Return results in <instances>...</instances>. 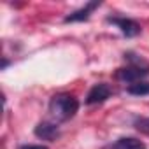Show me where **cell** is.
Here are the masks:
<instances>
[{
  "label": "cell",
  "mask_w": 149,
  "mask_h": 149,
  "mask_svg": "<svg viewBox=\"0 0 149 149\" xmlns=\"http://www.w3.org/2000/svg\"><path fill=\"white\" fill-rule=\"evenodd\" d=\"M79 111V100L70 93H58L49 100V112L54 121H68Z\"/></svg>",
  "instance_id": "1"
},
{
  "label": "cell",
  "mask_w": 149,
  "mask_h": 149,
  "mask_svg": "<svg viewBox=\"0 0 149 149\" xmlns=\"http://www.w3.org/2000/svg\"><path fill=\"white\" fill-rule=\"evenodd\" d=\"M147 76H149V63H144V65L130 63L128 67H123V68L116 70V79L121 81V83L135 84V83H140Z\"/></svg>",
  "instance_id": "2"
},
{
  "label": "cell",
  "mask_w": 149,
  "mask_h": 149,
  "mask_svg": "<svg viewBox=\"0 0 149 149\" xmlns=\"http://www.w3.org/2000/svg\"><path fill=\"white\" fill-rule=\"evenodd\" d=\"M107 23L114 25L119 28V32L125 35V37H137L140 33V25L130 18H118V16H109L107 18Z\"/></svg>",
  "instance_id": "3"
},
{
  "label": "cell",
  "mask_w": 149,
  "mask_h": 149,
  "mask_svg": "<svg viewBox=\"0 0 149 149\" xmlns=\"http://www.w3.org/2000/svg\"><path fill=\"white\" fill-rule=\"evenodd\" d=\"M111 95H112V88H111L107 83H98V84H95V86L88 91V95H86V104H88V105L102 104V102H105L107 98H111Z\"/></svg>",
  "instance_id": "4"
},
{
  "label": "cell",
  "mask_w": 149,
  "mask_h": 149,
  "mask_svg": "<svg viewBox=\"0 0 149 149\" xmlns=\"http://www.w3.org/2000/svg\"><path fill=\"white\" fill-rule=\"evenodd\" d=\"M100 0H93V2H88L84 7H81V9H77V11H74V13H70L68 16H65V23H76V21H86V19H90V16H91V13L97 9V7H100Z\"/></svg>",
  "instance_id": "5"
},
{
  "label": "cell",
  "mask_w": 149,
  "mask_h": 149,
  "mask_svg": "<svg viewBox=\"0 0 149 149\" xmlns=\"http://www.w3.org/2000/svg\"><path fill=\"white\" fill-rule=\"evenodd\" d=\"M33 133H35L39 139H42V140H49V142H53V140H56V139L60 137V128H58L56 123L42 121V123H39V125L35 126Z\"/></svg>",
  "instance_id": "6"
},
{
  "label": "cell",
  "mask_w": 149,
  "mask_h": 149,
  "mask_svg": "<svg viewBox=\"0 0 149 149\" xmlns=\"http://www.w3.org/2000/svg\"><path fill=\"white\" fill-rule=\"evenodd\" d=\"M109 147L111 149H147V146L135 137H121Z\"/></svg>",
  "instance_id": "7"
},
{
  "label": "cell",
  "mask_w": 149,
  "mask_h": 149,
  "mask_svg": "<svg viewBox=\"0 0 149 149\" xmlns=\"http://www.w3.org/2000/svg\"><path fill=\"white\" fill-rule=\"evenodd\" d=\"M126 91L130 95H135V97H144V95H149V83L147 81H140V83H135V84H130L126 88Z\"/></svg>",
  "instance_id": "8"
},
{
  "label": "cell",
  "mask_w": 149,
  "mask_h": 149,
  "mask_svg": "<svg viewBox=\"0 0 149 149\" xmlns=\"http://www.w3.org/2000/svg\"><path fill=\"white\" fill-rule=\"evenodd\" d=\"M133 126H135V130H139L140 133L149 135V118H137V119L133 121Z\"/></svg>",
  "instance_id": "9"
},
{
  "label": "cell",
  "mask_w": 149,
  "mask_h": 149,
  "mask_svg": "<svg viewBox=\"0 0 149 149\" xmlns=\"http://www.w3.org/2000/svg\"><path fill=\"white\" fill-rule=\"evenodd\" d=\"M19 149H47V147L46 146H40V144H25Z\"/></svg>",
  "instance_id": "10"
},
{
  "label": "cell",
  "mask_w": 149,
  "mask_h": 149,
  "mask_svg": "<svg viewBox=\"0 0 149 149\" xmlns=\"http://www.w3.org/2000/svg\"><path fill=\"white\" fill-rule=\"evenodd\" d=\"M7 65H9V61H7V60H4V61H2V68H6Z\"/></svg>",
  "instance_id": "11"
}]
</instances>
